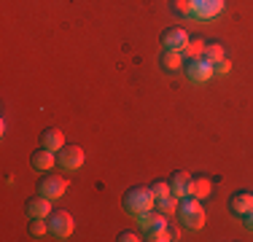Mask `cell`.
<instances>
[{"instance_id": "cell-1", "label": "cell", "mask_w": 253, "mask_h": 242, "mask_svg": "<svg viewBox=\"0 0 253 242\" xmlns=\"http://www.w3.org/2000/svg\"><path fill=\"white\" fill-rule=\"evenodd\" d=\"M122 204H124L126 213L140 215V213H146V210L156 207V194L151 191V186H132V189L124 191Z\"/></svg>"}, {"instance_id": "cell-2", "label": "cell", "mask_w": 253, "mask_h": 242, "mask_svg": "<svg viewBox=\"0 0 253 242\" xmlns=\"http://www.w3.org/2000/svg\"><path fill=\"white\" fill-rule=\"evenodd\" d=\"M175 218H178L180 226H186V229H202L205 226V210H202L200 199L197 197H183L178 202Z\"/></svg>"}, {"instance_id": "cell-3", "label": "cell", "mask_w": 253, "mask_h": 242, "mask_svg": "<svg viewBox=\"0 0 253 242\" xmlns=\"http://www.w3.org/2000/svg\"><path fill=\"white\" fill-rule=\"evenodd\" d=\"M46 223H49V237L54 240H68L73 234V215L68 210H51Z\"/></svg>"}, {"instance_id": "cell-4", "label": "cell", "mask_w": 253, "mask_h": 242, "mask_svg": "<svg viewBox=\"0 0 253 242\" xmlns=\"http://www.w3.org/2000/svg\"><path fill=\"white\" fill-rule=\"evenodd\" d=\"M65 191H68V178H62V175H57V172H46L43 178L38 180V194L49 197L51 202L54 199H62Z\"/></svg>"}, {"instance_id": "cell-5", "label": "cell", "mask_w": 253, "mask_h": 242, "mask_svg": "<svg viewBox=\"0 0 253 242\" xmlns=\"http://www.w3.org/2000/svg\"><path fill=\"white\" fill-rule=\"evenodd\" d=\"M57 161L62 169H68V172H73V169H81L84 161H86V154H84L81 145H68L65 143L62 148L57 151Z\"/></svg>"}, {"instance_id": "cell-6", "label": "cell", "mask_w": 253, "mask_h": 242, "mask_svg": "<svg viewBox=\"0 0 253 242\" xmlns=\"http://www.w3.org/2000/svg\"><path fill=\"white\" fill-rule=\"evenodd\" d=\"M183 70H186V76H189V81H194V83H205V81H210V76H215V73H213V62L205 59V57L189 59Z\"/></svg>"}, {"instance_id": "cell-7", "label": "cell", "mask_w": 253, "mask_h": 242, "mask_svg": "<svg viewBox=\"0 0 253 242\" xmlns=\"http://www.w3.org/2000/svg\"><path fill=\"white\" fill-rule=\"evenodd\" d=\"M167 183H170L172 197H178V199H183V197H194V178H191L189 172H183V169L172 172V178L167 180Z\"/></svg>"}, {"instance_id": "cell-8", "label": "cell", "mask_w": 253, "mask_h": 242, "mask_svg": "<svg viewBox=\"0 0 253 242\" xmlns=\"http://www.w3.org/2000/svg\"><path fill=\"white\" fill-rule=\"evenodd\" d=\"M159 43L165 46V48H175V51H183V46L189 43V33H186L183 27H167V30H162Z\"/></svg>"}, {"instance_id": "cell-9", "label": "cell", "mask_w": 253, "mask_h": 242, "mask_svg": "<svg viewBox=\"0 0 253 242\" xmlns=\"http://www.w3.org/2000/svg\"><path fill=\"white\" fill-rule=\"evenodd\" d=\"M25 213L30 218H49L51 215V199L43 197V194H35L25 202Z\"/></svg>"}, {"instance_id": "cell-10", "label": "cell", "mask_w": 253, "mask_h": 242, "mask_svg": "<svg viewBox=\"0 0 253 242\" xmlns=\"http://www.w3.org/2000/svg\"><path fill=\"white\" fill-rule=\"evenodd\" d=\"M57 164V154L54 151H49V148H35L33 154H30V167L33 169H38V172H49V169Z\"/></svg>"}, {"instance_id": "cell-11", "label": "cell", "mask_w": 253, "mask_h": 242, "mask_svg": "<svg viewBox=\"0 0 253 242\" xmlns=\"http://www.w3.org/2000/svg\"><path fill=\"white\" fill-rule=\"evenodd\" d=\"M191 5H194V16L200 19H213L224 11V0H191Z\"/></svg>"}, {"instance_id": "cell-12", "label": "cell", "mask_w": 253, "mask_h": 242, "mask_svg": "<svg viewBox=\"0 0 253 242\" xmlns=\"http://www.w3.org/2000/svg\"><path fill=\"white\" fill-rule=\"evenodd\" d=\"M229 210L234 215H245L248 210H253V191H234L229 197Z\"/></svg>"}, {"instance_id": "cell-13", "label": "cell", "mask_w": 253, "mask_h": 242, "mask_svg": "<svg viewBox=\"0 0 253 242\" xmlns=\"http://www.w3.org/2000/svg\"><path fill=\"white\" fill-rule=\"evenodd\" d=\"M41 145L57 154V151L65 145V132H62V129H57V126H46V129L41 132Z\"/></svg>"}, {"instance_id": "cell-14", "label": "cell", "mask_w": 253, "mask_h": 242, "mask_svg": "<svg viewBox=\"0 0 253 242\" xmlns=\"http://www.w3.org/2000/svg\"><path fill=\"white\" fill-rule=\"evenodd\" d=\"M183 51H175V48H165L162 51V57H159V65H162V70H167V73H175V70H180L183 68Z\"/></svg>"}, {"instance_id": "cell-15", "label": "cell", "mask_w": 253, "mask_h": 242, "mask_svg": "<svg viewBox=\"0 0 253 242\" xmlns=\"http://www.w3.org/2000/svg\"><path fill=\"white\" fill-rule=\"evenodd\" d=\"M205 46H208V40H205V38H200V35H191L189 43L183 46V57H189V59L205 57Z\"/></svg>"}, {"instance_id": "cell-16", "label": "cell", "mask_w": 253, "mask_h": 242, "mask_svg": "<svg viewBox=\"0 0 253 242\" xmlns=\"http://www.w3.org/2000/svg\"><path fill=\"white\" fill-rule=\"evenodd\" d=\"M178 202H180V199L170 194V197H165V199H156V210H159L162 215L170 218V215H175V213H178Z\"/></svg>"}, {"instance_id": "cell-17", "label": "cell", "mask_w": 253, "mask_h": 242, "mask_svg": "<svg viewBox=\"0 0 253 242\" xmlns=\"http://www.w3.org/2000/svg\"><path fill=\"white\" fill-rule=\"evenodd\" d=\"M27 234H30L33 240H38V237H46V234H49V223H46V218H30Z\"/></svg>"}, {"instance_id": "cell-18", "label": "cell", "mask_w": 253, "mask_h": 242, "mask_svg": "<svg viewBox=\"0 0 253 242\" xmlns=\"http://www.w3.org/2000/svg\"><path fill=\"white\" fill-rule=\"evenodd\" d=\"M170 11L175 16H194V5H191V0H170Z\"/></svg>"}, {"instance_id": "cell-19", "label": "cell", "mask_w": 253, "mask_h": 242, "mask_svg": "<svg viewBox=\"0 0 253 242\" xmlns=\"http://www.w3.org/2000/svg\"><path fill=\"white\" fill-rule=\"evenodd\" d=\"M213 194V183L210 178H194V197L197 199H208Z\"/></svg>"}, {"instance_id": "cell-20", "label": "cell", "mask_w": 253, "mask_h": 242, "mask_svg": "<svg viewBox=\"0 0 253 242\" xmlns=\"http://www.w3.org/2000/svg\"><path fill=\"white\" fill-rule=\"evenodd\" d=\"M224 46L218 43V40H210L208 46H205V59H210V62H218V59H224Z\"/></svg>"}, {"instance_id": "cell-21", "label": "cell", "mask_w": 253, "mask_h": 242, "mask_svg": "<svg viewBox=\"0 0 253 242\" xmlns=\"http://www.w3.org/2000/svg\"><path fill=\"white\" fill-rule=\"evenodd\" d=\"M151 191L156 194V199H165V197H170V183H167V180H154L151 183Z\"/></svg>"}, {"instance_id": "cell-22", "label": "cell", "mask_w": 253, "mask_h": 242, "mask_svg": "<svg viewBox=\"0 0 253 242\" xmlns=\"http://www.w3.org/2000/svg\"><path fill=\"white\" fill-rule=\"evenodd\" d=\"M146 240H148V242H167L170 237H167V229L159 226V229H148V232H146Z\"/></svg>"}, {"instance_id": "cell-23", "label": "cell", "mask_w": 253, "mask_h": 242, "mask_svg": "<svg viewBox=\"0 0 253 242\" xmlns=\"http://www.w3.org/2000/svg\"><path fill=\"white\" fill-rule=\"evenodd\" d=\"M232 70V62L224 57V59H218V62H213V73L215 76H226V73Z\"/></svg>"}, {"instance_id": "cell-24", "label": "cell", "mask_w": 253, "mask_h": 242, "mask_svg": "<svg viewBox=\"0 0 253 242\" xmlns=\"http://www.w3.org/2000/svg\"><path fill=\"white\" fill-rule=\"evenodd\" d=\"M116 240H119V242H137V240H140V237H137L135 232H122V234H119Z\"/></svg>"}, {"instance_id": "cell-25", "label": "cell", "mask_w": 253, "mask_h": 242, "mask_svg": "<svg viewBox=\"0 0 253 242\" xmlns=\"http://www.w3.org/2000/svg\"><path fill=\"white\" fill-rule=\"evenodd\" d=\"M165 229H167V237H170V242H175V240H180V232L172 223H165Z\"/></svg>"}, {"instance_id": "cell-26", "label": "cell", "mask_w": 253, "mask_h": 242, "mask_svg": "<svg viewBox=\"0 0 253 242\" xmlns=\"http://www.w3.org/2000/svg\"><path fill=\"white\" fill-rule=\"evenodd\" d=\"M243 223H245V229H248V232H253V210H248V213L243 215Z\"/></svg>"}]
</instances>
